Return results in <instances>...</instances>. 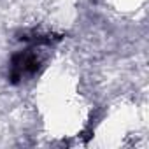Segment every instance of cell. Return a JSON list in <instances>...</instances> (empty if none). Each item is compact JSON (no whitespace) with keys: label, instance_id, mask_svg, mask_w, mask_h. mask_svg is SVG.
<instances>
[{"label":"cell","instance_id":"1","mask_svg":"<svg viewBox=\"0 0 149 149\" xmlns=\"http://www.w3.org/2000/svg\"><path fill=\"white\" fill-rule=\"evenodd\" d=\"M46 53H44V42L35 40V44L28 46L26 49L18 51L11 58V67H9V77L13 83H23L42 68L46 61Z\"/></svg>","mask_w":149,"mask_h":149}]
</instances>
